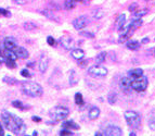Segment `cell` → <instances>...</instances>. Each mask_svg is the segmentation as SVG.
Wrapping results in <instances>:
<instances>
[{
  "label": "cell",
  "instance_id": "cell-9",
  "mask_svg": "<svg viewBox=\"0 0 155 136\" xmlns=\"http://www.w3.org/2000/svg\"><path fill=\"white\" fill-rule=\"evenodd\" d=\"M104 135L108 136H121L123 135V131L119 126L116 125H111L106 129V131L104 132Z\"/></svg>",
  "mask_w": 155,
  "mask_h": 136
},
{
  "label": "cell",
  "instance_id": "cell-20",
  "mask_svg": "<svg viewBox=\"0 0 155 136\" xmlns=\"http://www.w3.org/2000/svg\"><path fill=\"white\" fill-rule=\"evenodd\" d=\"M126 23V15L125 14H121V15H118V18H117L116 20V29H119L121 27H123L124 26V24Z\"/></svg>",
  "mask_w": 155,
  "mask_h": 136
},
{
  "label": "cell",
  "instance_id": "cell-6",
  "mask_svg": "<svg viewBox=\"0 0 155 136\" xmlns=\"http://www.w3.org/2000/svg\"><path fill=\"white\" fill-rule=\"evenodd\" d=\"M107 73H108L107 69L101 64H96L88 69V74L92 78H103L106 76Z\"/></svg>",
  "mask_w": 155,
  "mask_h": 136
},
{
  "label": "cell",
  "instance_id": "cell-45",
  "mask_svg": "<svg viewBox=\"0 0 155 136\" xmlns=\"http://www.w3.org/2000/svg\"><path fill=\"white\" fill-rule=\"evenodd\" d=\"M5 133H3V127L1 125V123H0V135H3Z\"/></svg>",
  "mask_w": 155,
  "mask_h": 136
},
{
  "label": "cell",
  "instance_id": "cell-35",
  "mask_svg": "<svg viewBox=\"0 0 155 136\" xmlns=\"http://www.w3.org/2000/svg\"><path fill=\"white\" fill-rule=\"evenodd\" d=\"M61 136H66V135H73V132L71 130H67V129H62L60 133H59Z\"/></svg>",
  "mask_w": 155,
  "mask_h": 136
},
{
  "label": "cell",
  "instance_id": "cell-43",
  "mask_svg": "<svg viewBox=\"0 0 155 136\" xmlns=\"http://www.w3.org/2000/svg\"><path fill=\"white\" fill-rule=\"evenodd\" d=\"M32 120H33L34 122H37V123H39V122H41V118L34 116V117H32Z\"/></svg>",
  "mask_w": 155,
  "mask_h": 136
},
{
  "label": "cell",
  "instance_id": "cell-22",
  "mask_svg": "<svg viewBox=\"0 0 155 136\" xmlns=\"http://www.w3.org/2000/svg\"><path fill=\"white\" fill-rule=\"evenodd\" d=\"M3 56H5V58L8 59H12V60H16L18 57H16V54L13 50H10V49H5V51H3Z\"/></svg>",
  "mask_w": 155,
  "mask_h": 136
},
{
  "label": "cell",
  "instance_id": "cell-26",
  "mask_svg": "<svg viewBox=\"0 0 155 136\" xmlns=\"http://www.w3.org/2000/svg\"><path fill=\"white\" fill-rule=\"evenodd\" d=\"M12 106L16 109H20V110H25V109H27V106H25L24 103L22 101H20V100H13L12 101Z\"/></svg>",
  "mask_w": 155,
  "mask_h": 136
},
{
  "label": "cell",
  "instance_id": "cell-24",
  "mask_svg": "<svg viewBox=\"0 0 155 136\" xmlns=\"http://www.w3.org/2000/svg\"><path fill=\"white\" fill-rule=\"evenodd\" d=\"M74 100H75V103L78 105V106H82V105L85 103L82 92H76V94H75V97H74Z\"/></svg>",
  "mask_w": 155,
  "mask_h": 136
},
{
  "label": "cell",
  "instance_id": "cell-36",
  "mask_svg": "<svg viewBox=\"0 0 155 136\" xmlns=\"http://www.w3.org/2000/svg\"><path fill=\"white\" fill-rule=\"evenodd\" d=\"M47 43H48L50 46H52V47H54L55 45H57V40L52 37V36H48L47 37Z\"/></svg>",
  "mask_w": 155,
  "mask_h": 136
},
{
  "label": "cell",
  "instance_id": "cell-25",
  "mask_svg": "<svg viewBox=\"0 0 155 136\" xmlns=\"http://www.w3.org/2000/svg\"><path fill=\"white\" fill-rule=\"evenodd\" d=\"M41 13H42L46 18H48V19H50V20H53V21L59 22V19L55 18V15H54V13L52 12V11H49V10H42V11H41Z\"/></svg>",
  "mask_w": 155,
  "mask_h": 136
},
{
  "label": "cell",
  "instance_id": "cell-46",
  "mask_svg": "<svg viewBox=\"0 0 155 136\" xmlns=\"http://www.w3.org/2000/svg\"><path fill=\"white\" fill-rule=\"evenodd\" d=\"M96 135H104V133H102V132L98 131V132H96Z\"/></svg>",
  "mask_w": 155,
  "mask_h": 136
},
{
  "label": "cell",
  "instance_id": "cell-29",
  "mask_svg": "<svg viewBox=\"0 0 155 136\" xmlns=\"http://www.w3.org/2000/svg\"><path fill=\"white\" fill-rule=\"evenodd\" d=\"M107 101L110 105H114L115 102L117 101V94L116 92H110L108 95H107Z\"/></svg>",
  "mask_w": 155,
  "mask_h": 136
},
{
  "label": "cell",
  "instance_id": "cell-37",
  "mask_svg": "<svg viewBox=\"0 0 155 136\" xmlns=\"http://www.w3.org/2000/svg\"><path fill=\"white\" fill-rule=\"evenodd\" d=\"M148 124H149V127L152 131H155V118H151L148 122Z\"/></svg>",
  "mask_w": 155,
  "mask_h": 136
},
{
  "label": "cell",
  "instance_id": "cell-30",
  "mask_svg": "<svg viewBox=\"0 0 155 136\" xmlns=\"http://www.w3.org/2000/svg\"><path fill=\"white\" fill-rule=\"evenodd\" d=\"M131 35H132V33H130V32H127V33L121 34V36H119V39H118V41H119L121 44L125 43V41H127V40H129V38H130Z\"/></svg>",
  "mask_w": 155,
  "mask_h": 136
},
{
  "label": "cell",
  "instance_id": "cell-18",
  "mask_svg": "<svg viewBox=\"0 0 155 136\" xmlns=\"http://www.w3.org/2000/svg\"><path fill=\"white\" fill-rule=\"evenodd\" d=\"M88 116H89V119H91V120H96L99 118L100 116V109L98 107H92L90 110H89V113H88Z\"/></svg>",
  "mask_w": 155,
  "mask_h": 136
},
{
  "label": "cell",
  "instance_id": "cell-21",
  "mask_svg": "<svg viewBox=\"0 0 155 136\" xmlns=\"http://www.w3.org/2000/svg\"><path fill=\"white\" fill-rule=\"evenodd\" d=\"M148 12H149V10L148 9H140L138 10L137 9L135 12H133V16L136 18V19H140L142 16H144V15L148 14Z\"/></svg>",
  "mask_w": 155,
  "mask_h": 136
},
{
  "label": "cell",
  "instance_id": "cell-34",
  "mask_svg": "<svg viewBox=\"0 0 155 136\" xmlns=\"http://www.w3.org/2000/svg\"><path fill=\"white\" fill-rule=\"evenodd\" d=\"M103 15H104V11L101 9H98L96 12H94V19L97 20H100L103 18Z\"/></svg>",
  "mask_w": 155,
  "mask_h": 136
},
{
  "label": "cell",
  "instance_id": "cell-33",
  "mask_svg": "<svg viewBox=\"0 0 155 136\" xmlns=\"http://www.w3.org/2000/svg\"><path fill=\"white\" fill-rule=\"evenodd\" d=\"M5 65H7V67H8L9 69H15V68H16V63H15V60H12V59L5 58Z\"/></svg>",
  "mask_w": 155,
  "mask_h": 136
},
{
  "label": "cell",
  "instance_id": "cell-7",
  "mask_svg": "<svg viewBox=\"0 0 155 136\" xmlns=\"http://www.w3.org/2000/svg\"><path fill=\"white\" fill-rule=\"evenodd\" d=\"M89 23V19H88L87 15H80L73 21V26L77 31H80V29H84Z\"/></svg>",
  "mask_w": 155,
  "mask_h": 136
},
{
  "label": "cell",
  "instance_id": "cell-27",
  "mask_svg": "<svg viewBox=\"0 0 155 136\" xmlns=\"http://www.w3.org/2000/svg\"><path fill=\"white\" fill-rule=\"evenodd\" d=\"M105 58H106V52H104V51H103V52H100V54L96 57V63L102 64L105 61Z\"/></svg>",
  "mask_w": 155,
  "mask_h": 136
},
{
  "label": "cell",
  "instance_id": "cell-15",
  "mask_svg": "<svg viewBox=\"0 0 155 136\" xmlns=\"http://www.w3.org/2000/svg\"><path fill=\"white\" fill-rule=\"evenodd\" d=\"M71 56H72L75 60L80 61V60H82L84 57H85V52H84V50L80 49V48L72 49V51H71Z\"/></svg>",
  "mask_w": 155,
  "mask_h": 136
},
{
  "label": "cell",
  "instance_id": "cell-32",
  "mask_svg": "<svg viewBox=\"0 0 155 136\" xmlns=\"http://www.w3.org/2000/svg\"><path fill=\"white\" fill-rule=\"evenodd\" d=\"M38 27L37 24H35V23H32V22H26L24 23V29L25 31H34Z\"/></svg>",
  "mask_w": 155,
  "mask_h": 136
},
{
  "label": "cell",
  "instance_id": "cell-50",
  "mask_svg": "<svg viewBox=\"0 0 155 136\" xmlns=\"http://www.w3.org/2000/svg\"><path fill=\"white\" fill-rule=\"evenodd\" d=\"M75 1H78V2H82V0H75Z\"/></svg>",
  "mask_w": 155,
  "mask_h": 136
},
{
  "label": "cell",
  "instance_id": "cell-12",
  "mask_svg": "<svg viewBox=\"0 0 155 136\" xmlns=\"http://www.w3.org/2000/svg\"><path fill=\"white\" fill-rule=\"evenodd\" d=\"M16 46H18V44H16V39L14 37H5L3 39V48L5 49L13 50Z\"/></svg>",
  "mask_w": 155,
  "mask_h": 136
},
{
  "label": "cell",
  "instance_id": "cell-19",
  "mask_svg": "<svg viewBox=\"0 0 155 136\" xmlns=\"http://www.w3.org/2000/svg\"><path fill=\"white\" fill-rule=\"evenodd\" d=\"M127 48L130 49V50H138V49L140 48V44H139V41H137V40H127Z\"/></svg>",
  "mask_w": 155,
  "mask_h": 136
},
{
  "label": "cell",
  "instance_id": "cell-1",
  "mask_svg": "<svg viewBox=\"0 0 155 136\" xmlns=\"http://www.w3.org/2000/svg\"><path fill=\"white\" fill-rule=\"evenodd\" d=\"M1 120L3 122V125L5 126V129H8L9 131L13 132L16 135L25 134L26 125L24 124V122L21 118L15 117L7 110H3L1 112Z\"/></svg>",
  "mask_w": 155,
  "mask_h": 136
},
{
  "label": "cell",
  "instance_id": "cell-23",
  "mask_svg": "<svg viewBox=\"0 0 155 136\" xmlns=\"http://www.w3.org/2000/svg\"><path fill=\"white\" fill-rule=\"evenodd\" d=\"M77 83H78L77 74H76V72H75L74 70H72L71 73H69V84H71V85H76Z\"/></svg>",
  "mask_w": 155,
  "mask_h": 136
},
{
  "label": "cell",
  "instance_id": "cell-14",
  "mask_svg": "<svg viewBox=\"0 0 155 136\" xmlns=\"http://www.w3.org/2000/svg\"><path fill=\"white\" fill-rule=\"evenodd\" d=\"M48 64H49V59L46 57V56H42L40 60H39V71L40 73H44L47 71V69H48Z\"/></svg>",
  "mask_w": 155,
  "mask_h": 136
},
{
  "label": "cell",
  "instance_id": "cell-39",
  "mask_svg": "<svg viewBox=\"0 0 155 136\" xmlns=\"http://www.w3.org/2000/svg\"><path fill=\"white\" fill-rule=\"evenodd\" d=\"M21 75H22L23 78H30V72H29L27 69H23V70L21 71Z\"/></svg>",
  "mask_w": 155,
  "mask_h": 136
},
{
  "label": "cell",
  "instance_id": "cell-3",
  "mask_svg": "<svg viewBox=\"0 0 155 136\" xmlns=\"http://www.w3.org/2000/svg\"><path fill=\"white\" fill-rule=\"evenodd\" d=\"M68 114H69V110H68V108L64 107V106H57V107L52 108L49 112V116L57 122L65 120L68 117Z\"/></svg>",
  "mask_w": 155,
  "mask_h": 136
},
{
  "label": "cell",
  "instance_id": "cell-28",
  "mask_svg": "<svg viewBox=\"0 0 155 136\" xmlns=\"http://www.w3.org/2000/svg\"><path fill=\"white\" fill-rule=\"evenodd\" d=\"M2 81L5 83H7L8 85H16V84L19 83V81H18L16 78H11V76H5V78H2Z\"/></svg>",
  "mask_w": 155,
  "mask_h": 136
},
{
  "label": "cell",
  "instance_id": "cell-17",
  "mask_svg": "<svg viewBox=\"0 0 155 136\" xmlns=\"http://www.w3.org/2000/svg\"><path fill=\"white\" fill-rule=\"evenodd\" d=\"M141 75H143V70L140 68L138 69H132L128 72V76L130 78H140Z\"/></svg>",
  "mask_w": 155,
  "mask_h": 136
},
{
  "label": "cell",
  "instance_id": "cell-10",
  "mask_svg": "<svg viewBox=\"0 0 155 136\" xmlns=\"http://www.w3.org/2000/svg\"><path fill=\"white\" fill-rule=\"evenodd\" d=\"M60 44L62 45V47L64 49H66V50H71V49L73 48V39L71 38V37H68V36H62L61 38H60Z\"/></svg>",
  "mask_w": 155,
  "mask_h": 136
},
{
  "label": "cell",
  "instance_id": "cell-40",
  "mask_svg": "<svg viewBox=\"0 0 155 136\" xmlns=\"http://www.w3.org/2000/svg\"><path fill=\"white\" fill-rule=\"evenodd\" d=\"M80 35H82V36H85V37H88V38H93V37H94V34H92L90 32H82Z\"/></svg>",
  "mask_w": 155,
  "mask_h": 136
},
{
  "label": "cell",
  "instance_id": "cell-2",
  "mask_svg": "<svg viewBox=\"0 0 155 136\" xmlns=\"http://www.w3.org/2000/svg\"><path fill=\"white\" fill-rule=\"evenodd\" d=\"M21 90L23 92L24 95L33 98L40 97L44 92L41 85L36 82H23L21 86Z\"/></svg>",
  "mask_w": 155,
  "mask_h": 136
},
{
  "label": "cell",
  "instance_id": "cell-13",
  "mask_svg": "<svg viewBox=\"0 0 155 136\" xmlns=\"http://www.w3.org/2000/svg\"><path fill=\"white\" fill-rule=\"evenodd\" d=\"M62 127L63 129H67V130H79L80 126L78 125L76 122L73 120H66V121L62 122Z\"/></svg>",
  "mask_w": 155,
  "mask_h": 136
},
{
  "label": "cell",
  "instance_id": "cell-48",
  "mask_svg": "<svg viewBox=\"0 0 155 136\" xmlns=\"http://www.w3.org/2000/svg\"><path fill=\"white\" fill-rule=\"evenodd\" d=\"M27 67H34V63L30 62V63H27Z\"/></svg>",
  "mask_w": 155,
  "mask_h": 136
},
{
  "label": "cell",
  "instance_id": "cell-4",
  "mask_svg": "<svg viewBox=\"0 0 155 136\" xmlns=\"http://www.w3.org/2000/svg\"><path fill=\"white\" fill-rule=\"evenodd\" d=\"M124 117L126 120L127 124L132 129H137L140 125L141 123V118L140 114L137 111H132V110H128L124 113Z\"/></svg>",
  "mask_w": 155,
  "mask_h": 136
},
{
  "label": "cell",
  "instance_id": "cell-5",
  "mask_svg": "<svg viewBox=\"0 0 155 136\" xmlns=\"http://www.w3.org/2000/svg\"><path fill=\"white\" fill-rule=\"evenodd\" d=\"M149 85V81H148V78L144 76V75H141L140 78H133V81L131 82V87L133 90L136 92H144Z\"/></svg>",
  "mask_w": 155,
  "mask_h": 136
},
{
  "label": "cell",
  "instance_id": "cell-42",
  "mask_svg": "<svg viewBox=\"0 0 155 136\" xmlns=\"http://www.w3.org/2000/svg\"><path fill=\"white\" fill-rule=\"evenodd\" d=\"M14 3H16V5H26V0H12Z\"/></svg>",
  "mask_w": 155,
  "mask_h": 136
},
{
  "label": "cell",
  "instance_id": "cell-11",
  "mask_svg": "<svg viewBox=\"0 0 155 136\" xmlns=\"http://www.w3.org/2000/svg\"><path fill=\"white\" fill-rule=\"evenodd\" d=\"M13 51L15 52L16 57L20 59H28L29 57V52L24 48V47H20V46H16Z\"/></svg>",
  "mask_w": 155,
  "mask_h": 136
},
{
  "label": "cell",
  "instance_id": "cell-49",
  "mask_svg": "<svg viewBox=\"0 0 155 136\" xmlns=\"http://www.w3.org/2000/svg\"><path fill=\"white\" fill-rule=\"evenodd\" d=\"M37 134H38V133H37V132H36V131L33 132V135H37Z\"/></svg>",
  "mask_w": 155,
  "mask_h": 136
},
{
  "label": "cell",
  "instance_id": "cell-44",
  "mask_svg": "<svg viewBox=\"0 0 155 136\" xmlns=\"http://www.w3.org/2000/svg\"><path fill=\"white\" fill-rule=\"evenodd\" d=\"M150 41V38L149 37H144V38L142 39V44H148Z\"/></svg>",
  "mask_w": 155,
  "mask_h": 136
},
{
  "label": "cell",
  "instance_id": "cell-47",
  "mask_svg": "<svg viewBox=\"0 0 155 136\" xmlns=\"http://www.w3.org/2000/svg\"><path fill=\"white\" fill-rule=\"evenodd\" d=\"M137 134L136 133H135V132H130V133H129V136H136Z\"/></svg>",
  "mask_w": 155,
  "mask_h": 136
},
{
  "label": "cell",
  "instance_id": "cell-38",
  "mask_svg": "<svg viewBox=\"0 0 155 136\" xmlns=\"http://www.w3.org/2000/svg\"><path fill=\"white\" fill-rule=\"evenodd\" d=\"M1 15L7 16V18H10V16H11V12H10V11H8V10L1 9V8H0V16H1Z\"/></svg>",
  "mask_w": 155,
  "mask_h": 136
},
{
  "label": "cell",
  "instance_id": "cell-41",
  "mask_svg": "<svg viewBox=\"0 0 155 136\" xmlns=\"http://www.w3.org/2000/svg\"><path fill=\"white\" fill-rule=\"evenodd\" d=\"M137 9H138V3H136V2H135V3H131V5H129V8H128V10H129L130 12H135Z\"/></svg>",
  "mask_w": 155,
  "mask_h": 136
},
{
  "label": "cell",
  "instance_id": "cell-16",
  "mask_svg": "<svg viewBox=\"0 0 155 136\" xmlns=\"http://www.w3.org/2000/svg\"><path fill=\"white\" fill-rule=\"evenodd\" d=\"M142 23H143V22H142V20H141V19L133 20L130 24H129V32L133 34V32H135L137 29H139L141 25H142Z\"/></svg>",
  "mask_w": 155,
  "mask_h": 136
},
{
  "label": "cell",
  "instance_id": "cell-51",
  "mask_svg": "<svg viewBox=\"0 0 155 136\" xmlns=\"http://www.w3.org/2000/svg\"><path fill=\"white\" fill-rule=\"evenodd\" d=\"M0 26H1V25H0Z\"/></svg>",
  "mask_w": 155,
  "mask_h": 136
},
{
  "label": "cell",
  "instance_id": "cell-8",
  "mask_svg": "<svg viewBox=\"0 0 155 136\" xmlns=\"http://www.w3.org/2000/svg\"><path fill=\"white\" fill-rule=\"evenodd\" d=\"M131 78L128 76V78H123L121 80V83H119V85H121V88L123 92H130V90H132V87H131Z\"/></svg>",
  "mask_w": 155,
  "mask_h": 136
},
{
  "label": "cell",
  "instance_id": "cell-31",
  "mask_svg": "<svg viewBox=\"0 0 155 136\" xmlns=\"http://www.w3.org/2000/svg\"><path fill=\"white\" fill-rule=\"evenodd\" d=\"M76 1L75 0H65L64 1V9L65 10H72L75 7Z\"/></svg>",
  "mask_w": 155,
  "mask_h": 136
}]
</instances>
